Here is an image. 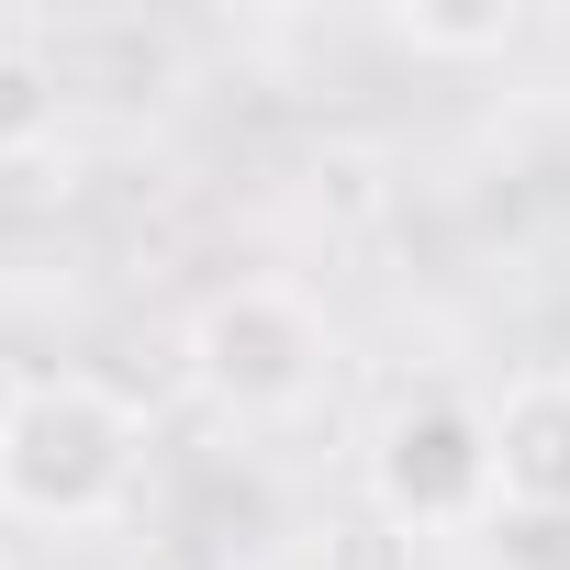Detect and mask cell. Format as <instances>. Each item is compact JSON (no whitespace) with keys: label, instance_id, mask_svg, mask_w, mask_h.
Returning a JSON list of instances; mask_svg holds the SVG:
<instances>
[{"label":"cell","instance_id":"obj_4","mask_svg":"<svg viewBox=\"0 0 570 570\" xmlns=\"http://www.w3.org/2000/svg\"><path fill=\"white\" fill-rule=\"evenodd\" d=\"M492 481L525 514H570V381H525L492 414Z\"/></svg>","mask_w":570,"mask_h":570},{"label":"cell","instance_id":"obj_5","mask_svg":"<svg viewBox=\"0 0 570 570\" xmlns=\"http://www.w3.org/2000/svg\"><path fill=\"white\" fill-rule=\"evenodd\" d=\"M57 124V79L35 57H0V146H35Z\"/></svg>","mask_w":570,"mask_h":570},{"label":"cell","instance_id":"obj_2","mask_svg":"<svg viewBox=\"0 0 570 570\" xmlns=\"http://www.w3.org/2000/svg\"><path fill=\"white\" fill-rule=\"evenodd\" d=\"M492 492L503 481H492V425L481 414H459V403L392 414V436H381V503L403 525H470Z\"/></svg>","mask_w":570,"mask_h":570},{"label":"cell","instance_id":"obj_1","mask_svg":"<svg viewBox=\"0 0 570 570\" xmlns=\"http://www.w3.org/2000/svg\"><path fill=\"white\" fill-rule=\"evenodd\" d=\"M124 481H135V425L90 381H35L12 414H0V492L23 514L79 525V514L124 503Z\"/></svg>","mask_w":570,"mask_h":570},{"label":"cell","instance_id":"obj_3","mask_svg":"<svg viewBox=\"0 0 570 570\" xmlns=\"http://www.w3.org/2000/svg\"><path fill=\"white\" fill-rule=\"evenodd\" d=\"M202 381L224 392V403H292L303 381H314V358H325V336H314V314L292 303V292H268V279H246V292H224L213 314H202Z\"/></svg>","mask_w":570,"mask_h":570}]
</instances>
